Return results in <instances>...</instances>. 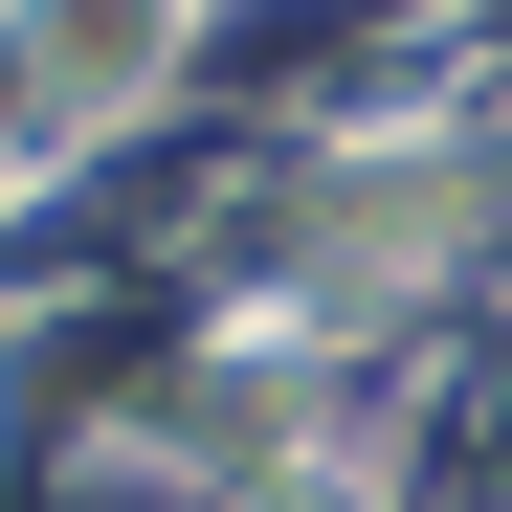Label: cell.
<instances>
[{
    "label": "cell",
    "instance_id": "cell-1",
    "mask_svg": "<svg viewBox=\"0 0 512 512\" xmlns=\"http://www.w3.org/2000/svg\"><path fill=\"white\" fill-rule=\"evenodd\" d=\"M156 45H179V0H45V23H23V67H45V112H112L134 67H156Z\"/></svg>",
    "mask_w": 512,
    "mask_h": 512
}]
</instances>
